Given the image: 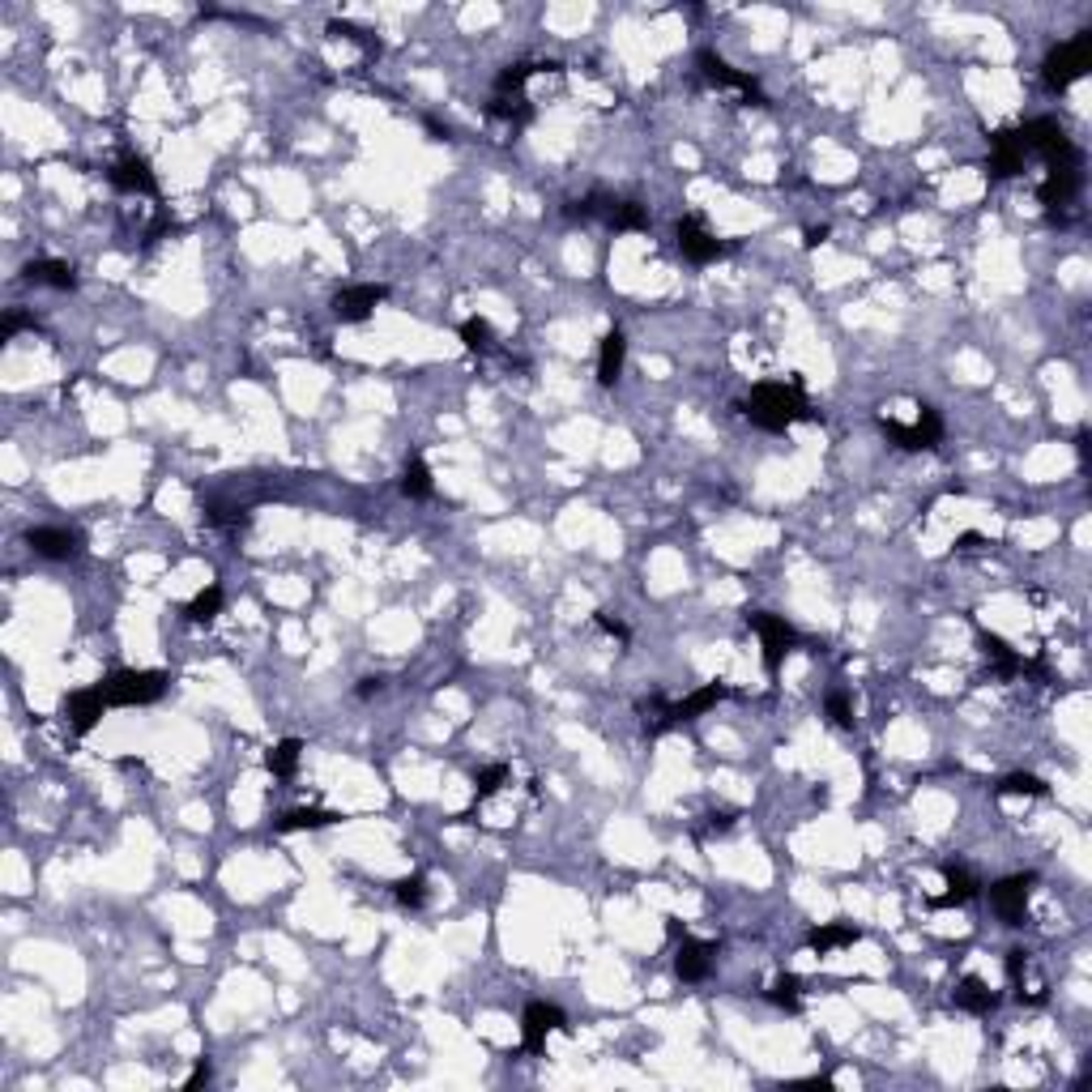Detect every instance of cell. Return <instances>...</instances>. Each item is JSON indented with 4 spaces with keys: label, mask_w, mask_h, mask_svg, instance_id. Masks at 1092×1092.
<instances>
[{
    "label": "cell",
    "mask_w": 1092,
    "mask_h": 1092,
    "mask_svg": "<svg viewBox=\"0 0 1092 1092\" xmlns=\"http://www.w3.org/2000/svg\"><path fill=\"white\" fill-rule=\"evenodd\" d=\"M743 415L764 427V431H790L794 423H803V419H815L811 410H807V397H803V384L798 380H764L751 388V397L743 401Z\"/></svg>",
    "instance_id": "6da1fadb"
},
{
    "label": "cell",
    "mask_w": 1092,
    "mask_h": 1092,
    "mask_svg": "<svg viewBox=\"0 0 1092 1092\" xmlns=\"http://www.w3.org/2000/svg\"><path fill=\"white\" fill-rule=\"evenodd\" d=\"M167 683H172L167 670H115L99 687H103L111 709H133V705H154V700H162Z\"/></svg>",
    "instance_id": "7a4b0ae2"
},
{
    "label": "cell",
    "mask_w": 1092,
    "mask_h": 1092,
    "mask_svg": "<svg viewBox=\"0 0 1092 1092\" xmlns=\"http://www.w3.org/2000/svg\"><path fill=\"white\" fill-rule=\"evenodd\" d=\"M1088 68H1092V31L1058 43L1054 52L1046 56V64H1041V78H1046V86L1058 94V90H1066L1072 82H1080Z\"/></svg>",
    "instance_id": "3957f363"
},
{
    "label": "cell",
    "mask_w": 1092,
    "mask_h": 1092,
    "mask_svg": "<svg viewBox=\"0 0 1092 1092\" xmlns=\"http://www.w3.org/2000/svg\"><path fill=\"white\" fill-rule=\"evenodd\" d=\"M572 218H598V223L615 227V231H645L649 227V213L640 201L611 197V192H589L585 201L572 205Z\"/></svg>",
    "instance_id": "277c9868"
},
{
    "label": "cell",
    "mask_w": 1092,
    "mask_h": 1092,
    "mask_svg": "<svg viewBox=\"0 0 1092 1092\" xmlns=\"http://www.w3.org/2000/svg\"><path fill=\"white\" fill-rule=\"evenodd\" d=\"M1020 133V145H1025V154H1041L1046 158L1050 167H1066V162H1080V154H1076V145H1072V137L1062 133V125L1058 120H1029L1025 129H1015Z\"/></svg>",
    "instance_id": "5b68a950"
},
{
    "label": "cell",
    "mask_w": 1092,
    "mask_h": 1092,
    "mask_svg": "<svg viewBox=\"0 0 1092 1092\" xmlns=\"http://www.w3.org/2000/svg\"><path fill=\"white\" fill-rule=\"evenodd\" d=\"M880 431L896 448L905 453H927V448H939L943 440V419L935 406H917V419L913 423H896V419H880Z\"/></svg>",
    "instance_id": "8992f818"
},
{
    "label": "cell",
    "mask_w": 1092,
    "mask_h": 1092,
    "mask_svg": "<svg viewBox=\"0 0 1092 1092\" xmlns=\"http://www.w3.org/2000/svg\"><path fill=\"white\" fill-rule=\"evenodd\" d=\"M747 627H751V632H760L764 670H768V678H776V670H781V662H786V653L798 645V632H794V627L781 615H772V611H747Z\"/></svg>",
    "instance_id": "52a82bcc"
},
{
    "label": "cell",
    "mask_w": 1092,
    "mask_h": 1092,
    "mask_svg": "<svg viewBox=\"0 0 1092 1092\" xmlns=\"http://www.w3.org/2000/svg\"><path fill=\"white\" fill-rule=\"evenodd\" d=\"M27 547L35 555H43V560L64 564V560H78L86 551V538L68 525H35V529H27Z\"/></svg>",
    "instance_id": "ba28073f"
},
{
    "label": "cell",
    "mask_w": 1092,
    "mask_h": 1092,
    "mask_svg": "<svg viewBox=\"0 0 1092 1092\" xmlns=\"http://www.w3.org/2000/svg\"><path fill=\"white\" fill-rule=\"evenodd\" d=\"M1033 884H1037V875H1007V880H999L990 888V905H994V913L1003 917V927H1025Z\"/></svg>",
    "instance_id": "9c48e42d"
},
{
    "label": "cell",
    "mask_w": 1092,
    "mask_h": 1092,
    "mask_svg": "<svg viewBox=\"0 0 1092 1092\" xmlns=\"http://www.w3.org/2000/svg\"><path fill=\"white\" fill-rule=\"evenodd\" d=\"M700 60V68H705V78L713 82V86H725V90H739L743 94V103H756V107H768V94L760 90V82L756 78H747V73H739L734 64H725L717 52H700L696 56Z\"/></svg>",
    "instance_id": "30bf717a"
},
{
    "label": "cell",
    "mask_w": 1092,
    "mask_h": 1092,
    "mask_svg": "<svg viewBox=\"0 0 1092 1092\" xmlns=\"http://www.w3.org/2000/svg\"><path fill=\"white\" fill-rule=\"evenodd\" d=\"M384 295L388 290L376 286V282L346 286V290H337L333 295V317L342 325H363V321H372V312H376V303H384Z\"/></svg>",
    "instance_id": "8fae6325"
},
{
    "label": "cell",
    "mask_w": 1092,
    "mask_h": 1092,
    "mask_svg": "<svg viewBox=\"0 0 1092 1092\" xmlns=\"http://www.w3.org/2000/svg\"><path fill=\"white\" fill-rule=\"evenodd\" d=\"M547 1033H568V1015L555 1003H529L521 1015V1046L538 1054L547 1046Z\"/></svg>",
    "instance_id": "7c38bea8"
},
{
    "label": "cell",
    "mask_w": 1092,
    "mask_h": 1092,
    "mask_svg": "<svg viewBox=\"0 0 1092 1092\" xmlns=\"http://www.w3.org/2000/svg\"><path fill=\"white\" fill-rule=\"evenodd\" d=\"M107 180H111V188H120V192H141V197H158L154 167H150V158H141V154L115 158V162H111V172H107Z\"/></svg>",
    "instance_id": "4fadbf2b"
},
{
    "label": "cell",
    "mask_w": 1092,
    "mask_h": 1092,
    "mask_svg": "<svg viewBox=\"0 0 1092 1092\" xmlns=\"http://www.w3.org/2000/svg\"><path fill=\"white\" fill-rule=\"evenodd\" d=\"M725 696H730V687H725V683H705L700 692H692L687 700H678V705H670V709L662 713L666 721L658 725V734H662V730H674V725H683V721H696L700 713H709V709H717Z\"/></svg>",
    "instance_id": "5bb4252c"
},
{
    "label": "cell",
    "mask_w": 1092,
    "mask_h": 1092,
    "mask_svg": "<svg viewBox=\"0 0 1092 1092\" xmlns=\"http://www.w3.org/2000/svg\"><path fill=\"white\" fill-rule=\"evenodd\" d=\"M674 235H678V248H683V256L692 265H709L717 256H725V244L721 239H713L705 227H700V218H678L674 223Z\"/></svg>",
    "instance_id": "9a60e30c"
},
{
    "label": "cell",
    "mask_w": 1092,
    "mask_h": 1092,
    "mask_svg": "<svg viewBox=\"0 0 1092 1092\" xmlns=\"http://www.w3.org/2000/svg\"><path fill=\"white\" fill-rule=\"evenodd\" d=\"M713 960H717V943L683 935V943H678V952H674V974L683 982H705L713 974Z\"/></svg>",
    "instance_id": "2e32d148"
},
{
    "label": "cell",
    "mask_w": 1092,
    "mask_h": 1092,
    "mask_svg": "<svg viewBox=\"0 0 1092 1092\" xmlns=\"http://www.w3.org/2000/svg\"><path fill=\"white\" fill-rule=\"evenodd\" d=\"M107 709H111V705H107V696H103L99 683H94V687H82V692H73V696H64V713H68V721H73V730H78V734H90Z\"/></svg>",
    "instance_id": "e0dca14e"
},
{
    "label": "cell",
    "mask_w": 1092,
    "mask_h": 1092,
    "mask_svg": "<svg viewBox=\"0 0 1092 1092\" xmlns=\"http://www.w3.org/2000/svg\"><path fill=\"white\" fill-rule=\"evenodd\" d=\"M1080 162H1066V167H1050L1046 180H1041L1037 188V197L1046 209H1058V205H1072L1076 201V192H1080Z\"/></svg>",
    "instance_id": "ac0fdd59"
},
{
    "label": "cell",
    "mask_w": 1092,
    "mask_h": 1092,
    "mask_svg": "<svg viewBox=\"0 0 1092 1092\" xmlns=\"http://www.w3.org/2000/svg\"><path fill=\"white\" fill-rule=\"evenodd\" d=\"M1020 167H1025V145H1020V133H1015V129L994 133V137H990V176L1011 180V176H1020Z\"/></svg>",
    "instance_id": "d6986e66"
},
{
    "label": "cell",
    "mask_w": 1092,
    "mask_h": 1092,
    "mask_svg": "<svg viewBox=\"0 0 1092 1092\" xmlns=\"http://www.w3.org/2000/svg\"><path fill=\"white\" fill-rule=\"evenodd\" d=\"M943 880H948V892H943V896H931V901H927L931 909H956V905H968V901L978 896V888H982L964 866H952V862L943 866Z\"/></svg>",
    "instance_id": "ffe728a7"
},
{
    "label": "cell",
    "mask_w": 1092,
    "mask_h": 1092,
    "mask_svg": "<svg viewBox=\"0 0 1092 1092\" xmlns=\"http://www.w3.org/2000/svg\"><path fill=\"white\" fill-rule=\"evenodd\" d=\"M31 286H52V290H73L78 286V274H73L68 260H56V256H43V260H31L27 270H21Z\"/></svg>",
    "instance_id": "44dd1931"
},
{
    "label": "cell",
    "mask_w": 1092,
    "mask_h": 1092,
    "mask_svg": "<svg viewBox=\"0 0 1092 1092\" xmlns=\"http://www.w3.org/2000/svg\"><path fill=\"white\" fill-rule=\"evenodd\" d=\"M858 939H862L858 927H849V921H828V927H815V931L807 935V948H811L815 956H828V952H837V948H854Z\"/></svg>",
    "instance_id": "7402d4cb"
},
{
    "label": "cell",
    "mask_w": 1092,
    "mask_h": 1092,
    "mask_svg": "<svg viewBox=\"0 0 1092 1092\" xmlns=\"http://www.w3.org/2000/svg\"><path fill=\"white\" fill-rule=\"evenodd\" d=\"M346 815L337 811H321V807H295L278 819V833H317V828H333V823H342Z\"/></svg>",
    "instance_id": "603a6c76"
},
{
    "label": "cell",
    "mask_w": 1092,
    "mask_h": 1092,
    "mask_svg": "<svg viewBox=\"0 0 1092 1092\" xmlns=\"http://www.w3.org/2000/svg\"><path fill=\"white\" fill-rule=\"evenodd\" d=\"M623 354H627L623 333H619V329H611V333L602 337V346H598V384H606V388H611V384L619 380V372H623Z\"/></svg>",
    "instance_id": "cb8c5ba5"
},
{
    "label": "cell",
    "mask_w": 1092,
    "mask_h": 1092,
    "mask_svg": "<svg viewBox=\"0 0 1092 1092\" xmlns=\"http://www.w3.org/2000/svg\"><path fill=\"white\" fill-rule=\"evenodd\" d=\"M956 1003H960L964 1011H974V1015H990L994 1007H999V994H994L982 978H964V982L956 986Z\"/></svg>",
    "instance_id": "d4e9b609"
},
{
    "label": "cell",
    "mask_w": 1092,
    "mask_h": 1092,
    "mask_svg": "<svg viewBox=\"0 0 1092 1092\" xmlns=\"http://www.w3.org/2000/svg\"><path fill=\"white\" fill-rule=\"evenodd\" d=\"M542 68H547V73H560V64H555V60H542V64H533V60H517V64H508V68L500 73V78H495L500 99H508V94H517V90H521L529 78H533V73H542Z\"/></svg>",
    "instance_id": "484cf974"
},
{
    "label": "cell",
    "mask_w": 1092,
    "mask_h": 1092,
    "mask_svg": "<svg viewBox=\"0 0 1092 1092\" xmlns=\"http://www.w3.org/2000/svg\"><path fill=\"white\" fill-rule=\"evenodd\" d=\"M299 756H303V743L299 739H282L278 747H270V756H265V768H270L278 781H290L299 768Z\"/></svg>",
    "instance_id": "4316f807"
},
{
    "label": "cell",
    "mask_w": 1092,
    "mask_h": 1092,
    "mask_svg": "<svg viewBox=\"0 0 1092 1092\" xmlns=\"http://www.w3.org/2000/svg\"><path fill=\"white\" fill-rule=\"evenodd\" d=\"M431 491H435V482H431L427 461H423V457H410V461H406V470H401V495H410V500H427Z\"/></svg>",
    "instance_id": "83f0119b"
},
{
    "label": "cell",
    "mask_w": 1092,
    "mask_h": 1092,
    "mask_svg": "<svg viewBox=\"0 0 1092 1092\" xmlns=\"http://www.w3.org/2000/svg\"><path fill=\"white\" fill-rule=\"evenodd\" d=\"M461 342H466L470 354H491L495 350V329L482 317H470L466 325H461Z\"/></svg>",
    "instance_id": "f1b7e54d"
},
{
    "label": "cell",
    "mask_w": 1092,
    "mask_h": 1092,
    "mask_svg": "<svg viewBox=\"0 0 1092 1092\" xmlns=\"http://www.w3.org/2000/svg\"><path fill=\"white\" fill-rule=\"evenodd\" d=\"M999 794L1003 798H1041V794H1050V786L1041 781V776H1033V772H1011V776L999 781Z\"/></svg>",
    "instance_id": "f546056e"
},
{
    "label": "cell",
    "mask_w": 1092,
    "mask_h": 1092,
    "mask_svg": "<svg viewBox=\"0 0 1092 1092\" xmlns=\"http://www.w3.org/2000/svg\"><path fill=\"white\" fill-rule=\"evenodd\" d=\"M218 611H223V589H218V585H205L197 598H192V602L184 606L188 623H209Z\"/></svg>",
    "instance_id": "4dcf8cb0"
},
{
    "label": "cell",
    "mask_w": 1092,
    "mask_h": 1092,
    "mask_svg": "<svg viewBox=\"0 0 1092 1092\" xmlns=\"http://www.w3.org/2000/svg\"><path fill=\"white\" fill-rule=\"evenodd\" d=\"M768 999H772L776 1007H786V1011H798V1007H803V982H798L794 974H781V978L772 982Z\"/></svg>",
    "instance_id": "1f68e13d"
},
{
    "label": "cell",
    "mask_w": 1092,
    "mask_h": 1092,
    "mask_svg": "<svg viewBox=\"0 0 1092 1092\" xmlns=\"http://www.w3.org/2000/svg\"><path fill=\"white\" fill-rule=\"evenodd\" d=\"M978 640H982V649L990 653L994 662H1003V670H1007V674H1011V670H1025V658H1015V649H1011V645H1007L1003 636H994V632H982Z\"/></svg>",
    "instance_id": "d6a6232c"
},
{
    "label": "cell",
    "mask_w": 1092,
    "mask_h": 1092,
    "mask_svg": "<svg viewBox=\"0 0 1092 1092\" xmlns=\"http://www.w3.org/2000/svg\"><path fill=\"white\" fill-rule=\"evenodd\" d=\"M393 892H397V905H401V909H423V905H427V880H423V875H406V880H397Z\"/></svg>",
    "instance_id": "836d02e7"
},
{
    "label": "cell",
    "mask_w": 1092,
    "mask_h": 1092,
    "mask_svg": "<svg viewBox=\"0 0 1092 1092\" xmlns=\"http://www.w3.org/2000/svg\"><path fill=\"white\" fill-rule=\"evenodd\" d=\"M504 781H508V764H487L482 772H474V798L482 803V798H491Z\"/></svg>",
    "instance_id": "e575fe53"
},
{
    "label": "cell",
    "mask_w": 1092,
    "mask_h": 1092,
    "mask_svg": "<svg viewBox=\"0 0 1092 1092\" xmlns=\"http://www.w3.org/2000/svg\"><path fill=\"white\" fill-rule=\"evenodd\" d=\"M329 35H333V39H350V43H359L363 52H380V39H372L368 31H359L354 21H329Z\"/></svg>",
    "instance_id": "d590c367"
},
{
    "label": "cell",
    "mask_w": 1092,
    "mask_h": 1092,
    "mask_svg": "<svg viewBox=\"0 0 1092 1092\" xmlns=\"http://www.w3.org/2000/svg\"><path fill=\"white\" fill-rule=\"evenodd\" d=\"M487 115H495V120H508V125H525V120H529L533 111L525 107V99H495V103L487 107Z\"/></svg>",
    "instance_id": "8d00e7d4"
},
{
    "label": "cell",
    "mask_w": 1092,
    "mask_h": 1092,
    "mask_svg": "<svg viewBox=\"0 0 1092 1092\" xmlns=\"http://www.w3.org/2000/svg\"><path fill=\"white\" fill-rule=\"evenodd\" d=\"M828 717H833V725H841V730H849V725H854V705H849L845 692H833L828 696Z\"/></svg>",
    "instance_id": "74e56055"
},
{
    "label": "cell",
    "mask_w": 1092,
    "mask_h": 1092,
    "mask_svg": "<svg viewBox=\"0 0 1092 1092\" xmlns=\"http://www.w3.org/2000/svg\"><path fill=\"white\" fill-rule=\"evenodd\" d=\"M21 329H35V317H27V312H5V321H0V342H13V337Z\"/></svg>",
    "instance_id": "f35d334b"
},
{
    "label": "cell",
    "mask_w": 1092,
    "mask_h": 1092,
    "mask_svg": "<svg viewBox=\"0 0 1092 1092\" xmlns=\"http://www.w3.org/2000/svg\"><path fill=\"white\" fill-rule=\"evenodd\" d=\"M594 623L602 627L606 636H615V640H632V627H627L623 619H615L611 611H594Z\"/></svg>",
    "instance_id": "ab89813d"
},
{
    "label": "cell",
    "mask_w": 1092,
    "mask_h": 1092,
    "mask_svg": "<svg viewBox=\"0 0 1092 1092\" xmlns=\"http://www.w3.org/2000/svg\"><path fill=\"white\" fill-rule=\"evenodd\" d=\"M209 1076H213V1062L209 1058H197V1066H192V1076L184 1080V1088H201V1084H209Z\"/></svg>",
    "instance_id": "60d3db41"
},
{
    "label": "cell",
    "mask_w": 1092,
    "mask_h": 1092,
    "mask_svg": "<svg viewBox=\"0 0 1092 1092\" xmlns=\"http://www.w3.org/2000/svg\"><path fill=\"white\" fill-rule=\"evenodd\" d=\"M823 239H828V227H807L803 231V248H819Z\"/></svg>",
    "instance_id": "b9f144b4"
},
{
    "label": "cell",
    "mask_w": 1092,
    "mask_h": 1092,
    "mask_svg": "<svg viewBox=\"0 0 1092 1092\" xmlns=\"http://www.w3.org/2000/svg\"><path fill=\"white\" fill-rule=\"evenodd\" d=\"M380 687H384V678H380V674H376V678H359V696H363V700L376 696Z\"/></svg>",
    "instance_id": "7bdbcfd3"
}]
</instances>
